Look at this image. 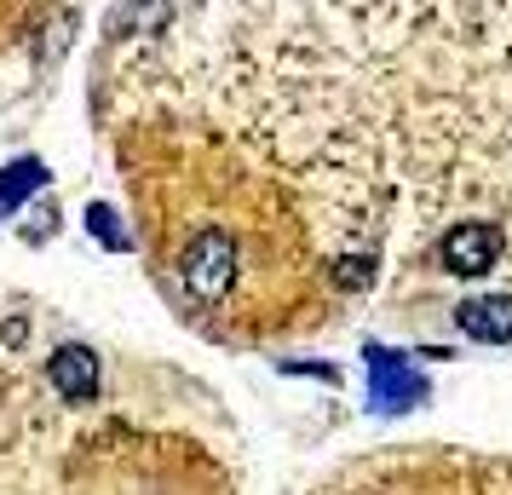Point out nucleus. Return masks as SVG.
<instances>
[{
	"label": "nucleus",
	"instance_id": "1",
	"mask_svg": "<svg viewBox=\"0 0 512 495\" xmlns=\"http://www.w3.org/2000/svg\"><path fill=\"white\" fill-rule=\"evenodd\" d=\"M156 265L179 277L196 306L248 334L288 329L305 300V242L271 190L231 167H179L139 185Z\"/></svg>",
	"mask_w": 512,
	"mask_h": 495
},
{
	"label": "nucleus",
	"instance_id": "2",
	"mask_svg": "<svg viewBox=\"0 0 512 495\" xmlns=\"http://www.w3.org/2000/svg\"><path fill=\"white\" fill-rule=\"evenodd\" d=\"M495 231L489 225H461V231L443 236V265L455 271V277H484L489 265H495Z\"/></svg>",
	"mask_w": 512,
	"mask_h": 495
},
{
	"label": "nucleus",
	"instance_id": "3",
	"mask_svg": "<svg viewBox=\"0 0 512 495\" xmlns=\"http://www.w3.org/2000/svg\"><path fill=\"white\" fill-rule=\"evenodd\" d=\"M455 323H461L466 340H489V346H501V340H512V294L466 300V306L455 311Z\"/></svg>",
	"mask_w": 512,
	"mask_h": 495
},
{
	"label": "nucleus",
	"instance_id": "4",
	"mask_svg": "<svg viewBox=\"0 0 512 495\" xmlns=\"http://www.w3.org/2000/svg\"><path fill=\"white\" fill-rule=\"evenodd\" d=\"M52 386L64 392V398L87 403L98 392V357L87 346H64V352L52 357Z\"/></svg>",
	"mask_w": 512,
	"mask_h": 495
},
{
	"label": "nucleus",
	"instance_id": "5",
	"mask_svg": "<svg viewBox=\"0 0 512 495\" xmlns=\"http://www.w3.org/2000/svg\"><path fill=\"white\" fill-rule=\"evenodd\" d=\"M420 398V375L403 363V357H386V352H374V409H403V403H415Z\"/></svg>",
	"mask_w": 512,
	"mask_h": 495
},
{
	"label": "nucleus",
	"instance_id": "6",
	"mask_svg": "<svg viewBox=\"0 0 512 495\" xmlns=\"http://www.w3.org/2000/svg\"><path fill=\"white\" fill-rule=\"evenodd\" d=\"M87 219H93V225H98V236H104L110 248H121V242H127V231H116V213H110V208H93V213H87Z\"/></svg>",
	"mask_w": 512,
	"mask_h": 495
},
{
	"label": "nucleus",
	"instance_id": "7",
	"mask_svg": "<svg viewBox=\"0 0 512 495\" xmlns=\"http://www.w3.org/2000/svg\"><path fill=\"white\" fill-rule=\"evenodd\" d=\"M24 12H29V0H0V35H6V29L18 24Z\"/></svg>",
	"mask_w": 512,
	"mask_h": 495
}]
</instances>
